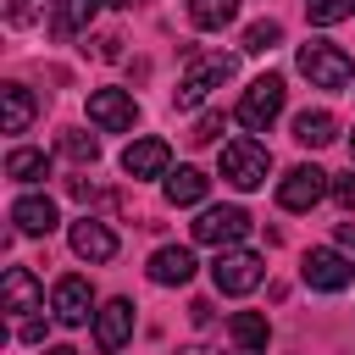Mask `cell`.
I'll use <instances>...</instances> for the list:
<instances>
[{
	"instance_id": "obj_32",
	"label": "cell",
	"mask_w": 355,
	"mask_h": 355,
	"mask_svg": "<svg viewBox=\"0 0 355 355\" xmlns=\"http://www.w3.org/2000/svg\"><path fill=\"white\" fill-rule=\"evenodd\" d=\"M178 355H216L211 344H189V349H178Z\"/></svg>"
},
{
	"instance_id": "obj_18",
	"label": "cell",
	"mask_w": 355,
	"mask_h": 355,
	"mask_svg": "<svg viewBox=\"0 0 355 355\" xmlns=\"http://www.w3.org/2000/svg\"><path fill=\"white\" fill-rule=\"evenodd\" d=\"M72 250H78L83 261H111V255H116V233H111L105 222L83 216V222H72Z\"/></svg>"
},
{
	"instance_id": "obj_34",
	"label": "cell",
	"mask_w": 355,
	"mask_h": 355,
	"mask_svg": "<svg viewBox=\"0 0 355 355\" xmlns=\"http://www.w3.org/2000/svg\"><path fill=\"white\" fill-rule=\"evenodd\" d=\"M100 6H133V0H100Z\"/></svg>"
},
{
	"instance_id": "obj_6",
	"label": "cell",
	"mask_w": 355,
	"mask_h": 355,
	"mask_svg": "<svg viewBox=\"0 0 355 355\" xmlns=\"http://www.w3.org/2000/svg\"><path fill=\"white\" fill-rule=\"evenodd\" d=\"M266 172H272L266 144H255V139H233V144H222V178H227L233 189H261Z\"/></svg>"
},
{
	"instance_id": "obj_4",
	"label": "cell",
	"mask_w": 355,
	"mask_h": 355,
	"mask_svg": "<svg viewBox=\"0 0 355 355\" xmlns=\"http://www.w3.org/2000/svg\"><path fill=\"white\" fill-rule=\"evenodd\" d=\"M227 78H233V55H194V61L183 67V78H178V94H172L178 111H194V105H200L211 89H222Z\"/></svg>"
},
{
	"instance_id": "obj_28",
	"label": "cell",
	"mask_w": 355,
	"mask_h": 355,
	"mask_svg": "<svg viewBox=\"0 0 355 355\" xmlns=\"http://www.w3.org/2000/svg\"><path fill=\"white\" fill-rule=\"evenodd\" d=\"M327 194H333L344 211H355V178H333V189H327Z\"/></svg>"
},
{
	"instance_id": "obj_24",
	"label": "cell",
	"mask_w": 355,
	"mask_h": 355,
	"mask_svg": "<svg viewBox=\"0 0 355 355\" xmlns=\"http://www.w3.org/2000/svg\"><path fill=\"white\" fill-rule=\"evenodd\" d=\"M272 44H283V22L261 17V22H250V28H244V50H250V55H266Z\"/></svg>"
},
{
	"instance_id": "obj_3",
	"label": "cell",
	"mask_w": 355,
	"mask_h": 355,
	"mask_svg": "<svg viewBox=\"0 0 355 355\" xmlns=\"http://www.w3.org/2000/svg\"><path fill=\"white\" fill-rule=\"evenodd\" d=\"M300 72L311 78V89H344V83L355 78V61H349L338 44L311 39V44H300Z\"/></svg>"
},
{
	"instance_id": "obj_2",
	"label": "cell",
	"mask_w": 355,
	"mask_h": 355,
	"mask_svg": "<svg viewBox=\"0 0 355 355\" xmlns=\"http://www.w3.org/2000/svg\"><path fill=\"white\" fill-rule=\"evenodd\" d=\"M300 277H305V288H316V294H344V288L355 283V255L322 244V250H311V255L300 261Z\"/></svg>"
},
{
	"instance_id": "obj_10",
	"label": "cell",
	"mask_w": 355,
	"mask_h": 355,
	"mask_svg": "<svg viewBox=\"0 0 355 355\" xmlns=\"http://www.w3.org/2000/svg\"><path fill=\"white\" fill-rule=\"evenodd\" d=\"M89 122L105 128V133H128V128L139 122V105H133L128 89H94V94H89Z\"/></svg>"
},
{
	"instance_id": "obj_35",
	"label": "cell",
	"mask_w": 355,
	"mask_h": 355,
	"mask_svg": "<svg viewBox=\"0 0 355 355\" xmlns=\"http://www.w3.org/2000/svg\"><path fill=\"white\" fill-rule=\"evenodd\" d=\"M349 161H355V133H349Z\"/></svg>"
},
{
	"instance_id": "obj_1",
	"label": "cell",
	"mask_w": 355,
	"mask_h": 355,
	"mask_svg": "<svg viewBox=\"0 0 355 355\" xmlns=\"http://www.w3.org/2000/svg\"><path fill=\"white\" fill-rule=\"evenodd\" d=\"M261 277H266V261L255 255V250H239V244H227V250H216V261H211V283H216V294H255L261 288Z\"/></svg>"
},
{
	"instance_id": "obj_16",
	"label": "cell",
	"mask_w": 355,
	"mask_h": 355,
	"mask_svg": "<svg viewBox=\"0 0 355 355\" xmlns=\"http://www.w3.org/2000/svg\"><path fill=\"white\" fill-rule=\"evenodd\" d=\"M11 222H17V233L44 239V233L55 227V200H50V194H22V200L11 205Z\"/></svg>"
},
{
	"instance_id": "obj_17",
	"label": "cell",
	"mask_w": 355,
	"mask_h": 355,
	"mask_svg": "<svg viewBox=\"0 0 355 355\" xmlns=\"http://www.w3.org/2000/svg\"><path fill=\"white\" fill-rule=\"evenodd\" d=\"M227 333H233V349L239 355H266V344H272V327H266L261 311H233L227 316Z\"/></svg>"
},
{
	"instance_id": "obj_20",
	"label": "cell",
	"mask_w": 355,
	"mask_h": 355,
	"mask_svg": "<svg viewBox=\"0 0 355 355\" xmlns=\"http://www.w3.org/2000/svg\"><path fill=\"white\" fill-rule=\"evenodd\" d=\"M294 139H300L305 150H322V144H333V139H338V122H333V111H300V116H294Z\"/></svg>"
},
{
	"instance_id": "obj_26",
	"label": "cell",
	"mask_w": 355,
	"mask_h": 355,
	"mask_svg": "<svg viewBox=\"0 0 355 355\" xmlns=\"http://www.w3.org/2000/svg\"><path fill=\"white\" fill-rule=\"evenodd\" d=\"M61 155H67V161H78V166H89V161L100 155V144H94V133L67 128V133H61Z\"/></svg>"
},
{
	"instance_id": "obj_25",
	"label": "cell",
	"mask_w": 355,
	"mask_h": 355,
	"mask_svg": "<svg viewBox=\"0 0 355 355\" xmlns=\"http://www.w3.org/2000/svg\"><path fill=\"white\" fill-rule=\"evenodd\" d=\"M305 17H311V28H333V22L355 17V0H305Z\"/></svg>"
},
{
	"instance_id": "obj_8",
	"label": "cell",
	"mask_w": 355,
	"mask_h": 355,
	"mask_svg": "<svg viewBox=\"0 0 355 355\" xmlns=\"http://www.w3.org/2000/svg\"><path fill=\"white\" fill-rule=\"evenodd\" d=\"M244 233H250V211H239V205H205L200 222H194V239L200 244H216V250L239 244Z\"/></svg>"
},
{
	"instance_id": "obj_31",
	"label": "cell",
	"mask_w": 355,
	"mask_h": 355,
	"mask_svg": "<svg viewBox=\"0 0 355 355\" xmlns=\"http://www.w3.org/2000/svg\"><path fill=\"white\" fill-rule=\"evenodd\" d=\"M338 250H349V255H355V222H338Z\"/></svg>"
},
{
	"instance_id": "obj_33",
	"label": "cell",
	"mask_w": 355,
	"mask_h": 355,
	"mask_svg": "<svg viewBox=\"0 0 355 355\" xmlns=\"http://www.w3.org/2000/svg\"><path fill=\"white\" fill-rule=\"evenodd\" d=\"M44 355H78V349H72V344H50Z\"/></svg>"
},
{
	"instance_id": "obj_14",
	"label": "cell",
	"mask_w": 355,
	"mask_h": 355,
	"mask_svg": "<svg viewBox=\"0 0 355 355\" xmlns=\"http://www.w3.org/2000/svg\"><path fill=\"white\" fill-rule=\"evenodd\" d=\"M194 277V250H183V244H161L155 255H150V283H161V288H183Z\"/></svg>"
},
{
	"instance_id": "obj_29",
	"label": "cell",
	"mask_w": 355,
	"mask_h": 355,
	"mask_svg": "<svg viewBox=\"0 0 355 355\" xmlns=\"http://www.w3.org/2000/svg\"><path fill=\"white\" fill-rule=\"evenodd\" d=\"M17 338H22V344H39V338H44V316H28V322H17Z\"/></svg>"
},
{
	"instance_id": "obj_12",
	"label": "cell",
	"mask_w": 355,
	"mask_h": 355,
	"mask_svg": "<svg viewBox=\"0 0 355 355\" xmlns=\"http://www.w3.org/2000/svg\"><path fill=\"white\" fill-rule=\"evenodd\" d=\"M128 338H133V300H105V305L94 311V344H100L105 355H116Z\"/></svg>"
},
{
	"instance_id": "obj_5",
	"label": "cell",
	"mask_w": 355,
	"mask_h": 355,
	"mask_svg": "<svg viewBox=\"0 0 355 355\" xmlns=\"http://www.w3.org/2000/svg\"><path fill=\"white\" fill-rule=\"evenodd\" d=\"M283 94H288V89H283V78H277V72L255 78V83L244 89L239 111H233V116H239V128H250V133H266V128L283 116Z\"/></svg>"
},
{
	"instance_id": "obj_15",
	"label": "cell",
	"mask_w": 355,
	"mask_h": 355,
	"mask_svg": "<svg viewBox=\"0 0 355 355\" xmlns=\"http://www.w3.org/2000/svg\"><path fill=\"white\" fill-rule=\"evenodd\" d=\"M94 11H100V0H50L44 22H50V33H55V39H72V33H89Z\"/></svg>"
},
{
	"instance_id": "obj_19",
	"label": "cell",
	"mask_w": 355,
	"mask_h": 355,
	"mask_svg": "<svg viewBox=\"0 0 355 355\" xmlns=\"http://www.w3.org/2000/svg\"><path fill=\"white\" fill-rule=\"evenodd\" d=\"M0 100H6V133H28V122H33V111H39L33 89H28V83H6Z\"/></svg>"
},
{
	"instance_id": "obj_7",
	"label": "cell",
	"mask_w": 355,
	"mask_h": 355,
	"mask_svg": "<svg viewBox=\"0 0 355 355\" xmlns=\"http://www.w3.org/2000/svg\"><path fill=\"white\" fill-rule=\"evenodd\" d=\"M327 189H333V178H327L322 166H288V172L277 178V205H283V211H311Z\"/></svg>"
},
{
	"instance_id": "obj_21",
	"label": "cell",
	"mask_w": 355,
	"mask_h": 355,
	"mask_svg": "<svg viewBox=\"0 0 355 355\" xmlns=\"http://www.w3.org/2000/svg\"><path fill=\"white\" fill-rule=\"evenodd\" d=\"M205 189H211V178H205L200 166H178V172H166V200H172V205H200Z\"/></svg>"
},
{
	"instance_id": "obj_22",
	"label": "cell",
	"mask_w": 355,
	"mask_h": 355,
	"mask_svg": "<svg viewBox=\"0 0 355 355\" xmlns=\"http://www.w3.org/2000/svg\"><path fill=\"white\" fill-rule=\"evenodd\" d=\"M6 178H17V183H39V178H50V155L17 144V150L6 155Z\"/></svg>"
},
{
	"instance_id": "obj_9",
	"label": "cell",
	"mask_w": 355,
	"mask_h": 355,
	"mask_svg": "<svg viewBox=\"0 0 355 355\" xmlns=\"http://www.w3.org/2000/svg\"><path fill=\"white\" fill-rule=\"evenodd\" d=\"M50 311H55V322L61 327H83L89 316H94V288H89V277H55V288H50Z\"/></svg>"
},
{
	"instance_id": "obj_30",
	"label": "cell",
	"mask_w": 355,
	"mask_h": 355,
	"mask_svg": "<svg viewBox=\"0 0 355 355\" xmlns=\"http://www.w3.org/2000/svg\"><path fill=\"white\" fill-rule=\"evenodd\" d=\"M216 128H222V116H200V128H194L189 139H194V144H211V139H216Z\"/></svg>"
},
{
	"instance_id": "obj_27",
	"label": "cell",
	"mask_w": 355,
	"mask_h": 355,
	"mask_svg": "<svg viewBox=\"0 0 355 355\" xmlns=\"http://www.w3.org/2000/svg\"><path fill=\"white\" fill-rule=\"evenodd\" d=\"M39 11H50V0H6V17L22 28V22H33Z\"/></svg>"
},
{
	"instance_id": "obj_11",
	"label": "cell",
	"mask_w": 355,
	"mask_h": 355,
	"mask_svg": "<svg viewBox=\"0 0 355 355\" xmlns=\"http://www.w3.org/2000/svg\"><path fill=\"white\" fill-rule=\"evenodd\" d=\"M0 305H6L17 322H28L33 311H44V288H39V277H33L28 266H6V277H0Z\"/></svg>"
},
{
	"instance_id": "obj_13",
	"label": "cell",
	"mask_w": 355,
	"mask_h": 355,
	"mask_svg": "<svg viewBox=\"0 0 355 355\" xmlns=\"http://www.w3.org/2000/svg\"><path fill=\"white\" fill-rule=\"evenodd\" d=\"M122 172H128V178H166V172H172L166 139H133V144L122 150Z\"/></svg>"
},
{
	"instance_id": "obj_23",
	"label": "cell",
	"mask_w": 355,
	"mask_h": 355,
	"mask_svg": "<svg viewBox=\"0 0 355 355\" xmlns=\"http://www.w3.org/2000/svg\"><path fill=\"white\" fill-rule=\"evenodd\" d=\"M239 17V0H189V22L194 28H227Z\"/></svg>"
}]
</instances>
